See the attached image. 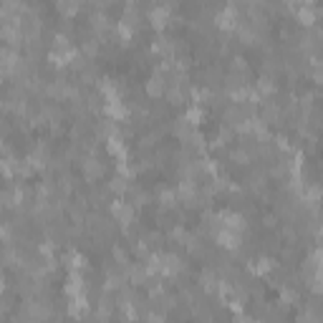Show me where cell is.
<instances>
[{"instance_id":"1","label":"cell","mask_w":323,"mask_h":323,"mask_svg":"<svg viewBox=\"0 0 323 323\" xmlns=\"http://www.w3.org/2000/svg\"><path fill=\"white\" fill-rule=\"evenodd\" d=\"M111 215H114V220H116L119 225L129 227V225L134 222V205H129V202H124V200H114V202H111Z\"/></svg>"},{"instance_id":"2","label":"cell","mask_w":323,"mask_h":323,"mask_svg":"<svg viewBox=\"0 0 323 323\" xmlns=\"http://www.w3.org/2000/svg\"><path fill=\"white\" fill-rule=\"evenodd\" d=\"M217 26L222 31H237L240 28V11L235 6H227L225 11L217 13Z\"/></svg>"},{"instance_id":"3","label":"cell","mask_w":323,"mask_h":323,"mask_svg":"<svg viewBox=\"0 0 323 323\" xmlns=\"http://www.w3.org/2000/svg\"><path fill=\"white\" fill-rule=\"evenodd\" d=\"M81 172H84V177L89 180V182H94V180H101L104 177V165L99 159H94V156H84L81 159Z\"/></svg>"},{"instance_id":"4","label":"cell","mask_w":323,"mask_h":323,"mask_svg":"<svg viewBox=\"0 0 323 323\" xmlns=\"http://www.w3.org/2000/svg\"><path fill=\"white\" fill-rule=\"evenodd\" d=\"M149 21H151V28L154 31H165L167 23H170V8L167 6H154L149 11Z\"/></svg>"},{"instance_id":"5","label":"cell","mask_w":323,"mask_h":323,"mask_svg":"<svg viewBox=\"0 0 323 323\" xmlns=\"http://www.w3.org/2000/svg\"><path fill=\"white\" fill-rule=\"evenodd\" d=\"M146 94L151 96V99H162L167 94V81H165V76H159V73H154L149 81H146Z\"/></svg>"},{"instance_id":"6","label":"cell","mask_w":323,"mask_h":323,"mask_svg":"<svg viewBox=\"0 0 323 323\" xmlns=\"http://www.w3.org/2000/svg\"><path fill=\"white\" fill-rule=\"evenodd\" d=\"M185 270V263L177 258V255H165V273L162 275H167V278H175Z\"/></svg>"},{"instance_id":"7","label":"cell","mask_w":323,"mask_h":323,"mask_svg":"<svg viewBox=\"0 0 323 323\" xmlns=\"http://www.w3.org/2000/svg\"><path fill=\"white\" fill-rule=\"evenodd\" d=\"M91 28H94V33H96L99 38H106V33H109L111 26H109V18H106L104 13L96 11V13L91 16Z\"/></svg>"},{"instance_id":"8","label":"cell","mask_w":323,"mask_h":323,"mask_svg":"<svg viewBox=\"0 0 323 323\" xmlns=\"http://www.w3.org/2000/svg\"><path fill=\"white\" fill-rule=\"evenodd\" d=\"M295 16H298V21H300L303 26H313L315 18L320 16V11H313V6H300V8L295 11Z\"/></svg>"},{"instance_id":"9","label":"cell","mask_w":323,"mask_h":323,"mask_svg":"<svg viewBox=\"0 0 323 323\" xmlns=\"http://www.w3.org/2000/svg\"><path fill=\"white\" fill-rule=\"evenodd\" d=\"M106 149H109L114 156H119V159H124V154H126V144H124V139H121L119 134H114V136L106 139Z\"/></svg>"},{"instance_id":"10","label":"cell","mask_w":323,"mask_h":323,"mask_svg":"<svg viewBox=\"0 0 323 323\" xmlns=\"http://www.w3.org/2000/svg\"><path fill=\"white\" fill-rule=\"evenodd\" d=\"M177 192H172V190H159V195H156V200H159V205L165 207V210H172L175 205H177Z\"/></svg>"},{"instance_id":"11","label":"cell","mask_w":323,"mask_h":323,"mask_svg":"<svg viewBox=\"0 0 323 323\" xmlns=\"http://www.w3.org/2000/svg\"><path fill=\"white\" fill-rule=\"evenodd\" d=\"M275 91H278V86H275L273 76H260V81H258V94L270 96V94H275Z\"/></svg>"},{"instance_id":"12","label":"cell","mask_w":323,"mask_h":323,"mask_svg":"<svg viewBox=\"0 0 323 323\" xmlns=\"http://www.w3.org/2000/svg\"><path fill=\"white\" fill-rule=\"evenodd\" d=\"M185 119H187V121H190L192 126H197V124H200V121L205 119V111H202V106H200V104H195V106H192V109H190V111L185 114Z\"/></svg>"},{"instance_id":"13","label":"cell","mask_w":323,"mask_h":323,"mask_svg":"<svg viewBox=\"0 0 323 323\" xmlns=\"http://www.w3.org/2000/svg\"><path fill=\"white\" fill-rule=\"evenodd\" d=\"M126 182H129V180L119 175V177H114V180H111V185H109V190H111V192H116V195H124V192L129 190V185H126Z\"/></svg>"},{"instance_id":"14","label":"cell","mask_w":323,"mask_h":323,"mask_svg":"<svg viewBox=\"0 0 323 323\" xmlns=\"http://www.w3.org/2000/svg\"><path fill=\"white\" fill-rule=\"evenodd\" d=\"M99 43H101V41H84V46H81V53H84L86 58H94V56H99Z\"/></svg>"},{"instance_id":"15","label":"cell","mask_w":323,"mask_h":323,"mask_svg":"<svg viewBox=\"0 0 323 323\" xmlns=\"http://www.w3.org/2000/svg\"><path fill=\"white\" fill-rule=\"evenodd\" d=\"M230 156H232L235 165H248V162H250V151H245V149H235Z\"/></svg>"},{"instance_id":"16","label":"cell","mask_w":323,"mask_h":323,"mask_svg":"<svg viewBox=\"0 0 323 323\" xmlns=\"http://www.w3.org/2000/svg\"><path fill=\"white\" fill-rule=\"evenodd\" d=\"M275 222H278V220H275L273 215H268V217L263 220V225H265V227H275Z\"/></svg>"},{"instance_id":"17","label":"cell","mask_w":323,"mask_h":323,"mask_svg":"<svg viewBox=\"0 0 323 323\" xmlns=\"http://www.w3.org/2000/svg\"><path fill=\"white\" fill-rule=\"evenodd\" d=\"M126 6H139V0H126Z\"/></svg>"}]
</instances>
